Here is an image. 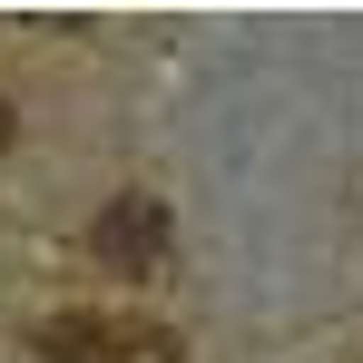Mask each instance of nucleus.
Listing matches in <instances>:
<instances>
[{
	"label": "nucleus",
	"instance_id": "f03ea898",
	"mask_svg": "<svg viewBox=\"0 0 363 363\" xmlns=\"http://www.w3.org/2000/svg\"><path fill=\"white\" fill-rule=\"evenodd\" d=\"M89 255L118 265V275H147V265L167 255V216H157V196H108L99 226H89Z\"/></svg>",
	"mask_w": 363,
	"mask_h": 363
},
{
	"label": "nucleus",
	"instance_id": "7ed1b4c3",
	"mask_svg": "<svg viewBox=\"0 0 363 363\" xmlns=\"http://www.w3.org/2000/svg\"><path fill=\"white\" fill-rule=\"evenodd\" d=\"M0 147H10V99H0Z\"/></svg>",
	"mask_w": 363,
	"mask_h": 363
},
{
	"label": "nucleus",
	"instance_id": "f257e3e1",
	"mask_svg": "<svg viewBox=\"0 0 363 363\" xmlns=\"http://www.w3.org/2000/svg\"><path fill=\"white\" fill-rule=\"evenodd\" d=\"M40 354L50 363H177V334L147 324V314H99V304H79V314H50V324H40Z\"/></svg>",
	"mask_w": 363,
	"mask_h": 363
}]
</instances>
